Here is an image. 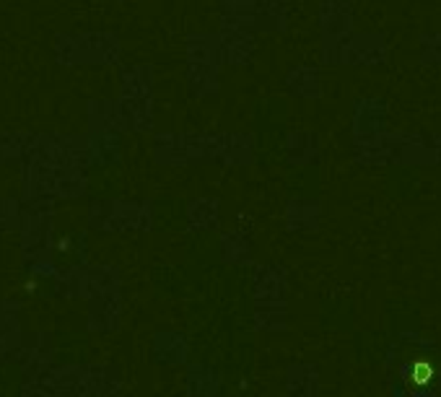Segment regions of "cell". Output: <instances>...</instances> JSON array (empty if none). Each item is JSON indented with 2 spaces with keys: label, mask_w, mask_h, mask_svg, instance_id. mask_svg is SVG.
I'll return each instance as SVG.
<instances>
[{
  "label": "cell",
  "mask_w": 441,
  "mask_h": 397,
  "mask_svg": "<svg viewBox=\"0 0 441 397\" xmlns=\"http://www.w3.org/2000/svg\"><path fill=\"white\" fill-rule=\"evenodd\" d=\"M428 377H431V369L426 363H421L416 369V382H428Z\"/></svg>",
  "instance_id": "6da1fadb"
}]
</instances>
